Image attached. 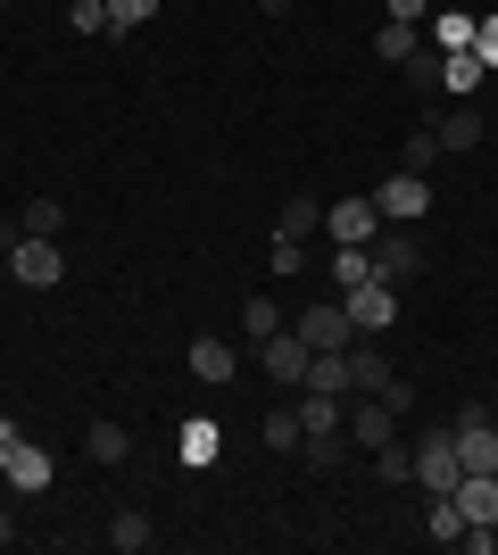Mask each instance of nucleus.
<instances>
[{
  "instance_id": "cd10ccee",
  "label": "nucleus",
  "mask_w": 498,
  "mask_h": 555,
  "mask_svg": "<svg viewBox=\"0 0 498 555\" xmlns=\"http://www.w3.org/2000/svg\"><path fill=\"white\" fill-rule=\"evenodd\" d=\"M374 473H382V481H416V448L382 440V448H374Z\"/></svg>"
},
{
  "instance_id": "6e6552de",
  "label": "nucleus",
  "mask_w": 498,
  "mask_h": 555,
  "mask_svg": "<svg viewBox=\"0 0 498 555\" xmlns=\"http://www.w3.org/2000/svg\"><path fill=\"white\" fill-rule=\"evenodd\" d=\"M291 332L308 340V357H316V348H349V340H357V324H349V307H341V299H316Z\"/></svg>"
},
{
  "instance_id": "bb28decb",
  "label": "nucleus",
  "mask_w": 498,
  "mask_h": 555,
  "mask_svg": "<svg viewBox=\"0 0 498 555\" xmlns=\"http://www.w3.org/2000/svg\"><path fill=\"white\" fill-rule=\"evenodd\" d=\"M407 92H424V100L440 92V50H432V42L416 50V59H407Z\"/></svg>"
},
{
  "instance_id": "f257e3e1",
  "label": "nucleus",
  "mask_w": 498,
  "mask_h": 555,
  "mask_svg": "<svg viewBox=\"0 0 498 555\" xmlns=\"http://www.w3.org/2000/svg\"><path fill=\"white\" fill-rule=\"evenodd\" d=\"M457 481H465V456H457V431L440 423V431L416 440V489H424V498H449Z\"/></svg>"
},
{
  "instance_id": "58836bf2",
  "label": "nucleus",
  "mask_w": 498,
  "mask_h": 555,
  "mask_svg": "<svg viewBox=\"0 0 498 555\" xmlns=\"http://www.w3.org/2000/svg\"><path fill=\"white\" fill-rule=\"evenodd\" d=\"M258 9H266V17H291V9H299V0H258Z\"/></svg>"
},
{
  "instance_id": "e433bc0d",
  "label": "nucleus",
  "mask_w": 498,
  "mask_h": 555,
  "mask_svg": "<svg viewBox=\"0 0 498 555\" xmlns=\"http://www.w3.org/2000/svg\"><path fill=\"white\" fill-rule=\"evenodd\" d=\"M17 241H25V224H17V216H0V257L17 249Z\"/></svg>"
},
{
  "instance_id": "f8f14e48",
  "label": "nucleus",
  "mask_w": 498,
  "mask_h": 555,
  "mask_svg": "<svg viewBox=\"0 0 498 555\" xmlns=\"http://www.w3.org/2000/svg\"><path fill=\"white\" fill-rule=\"evenodd\" d=\"M299 390H324V398H357V382H349V348H316L308 357V382Z\"/></svg>"
},
{
  "instance_id": "f03ea898",
  "label": "nucleus",
  "mask_w": 498,
  "mask_h": 555,
  "mask_svg": "<svg viewBox=\"0 0 498 555\" xmlns=\"http://www.w3.org/2000/svg\"><path fill=\"white\" fill-rule=\"evenodd\" d=\"M366 249H374V274L391 282V291L424 274V241H416V224H382L374 241H366Z\"/></svg>"
},
{
  "instance_id": "f704fd0d",
  "label": "nucleus",
  "mask_w": 498,
  "mask_h": 555,
  "mask_svg": "<svg viewBox=\"0 0 498 555\" xmlns=\"http://www.w3.org/2000/svg\"><path fill=\"white\" fill-rule=\"evenodd\" d=\"M382 17H399V25H424V17H432V0H382Z\"/></svg>"
},
{
  "instance_id": "9b49d317",
  "label": "nucleus",
  "mask_w": 498,
  "mask_h": 555,
  "mask_svg": "<svg viewBox=\"0 0 498 555\" xmlns=\"http://www.w3.org/2000/svg\"><path fill=\"white\" fill-rule=\"evenodd\" d=\"M183 357H191V382H208V390H216V382H233V365H241L233 340H216V332H200Z\"/></svg>"
},
{
  "instance_id": "9d476101",
  "label": "nucleus",
  "mask_w": 498,
  "mask_h": 555,
  "mask_svg": "<svg viewBox=\"0 0 498 555\" xmlns=\"http://www.w3.org/2000/svg\"><path fill=\"white\" fill-rule=\"evenodd\" d=\"M324 232H332V241H374V232H382V208H374V199H332V208H324Z\"/></svg>"
},
{
  "instance_id": "6ab92c4d",
  "label": "nucleus",
  "mask_w": 498,
  "mask_h": 555,
  "mask_svg": "<svg viewBox=\"0 0 498 555\" xmlns=\"http://www.w3.org/2000/svg\"><path fill=\"white\" fill-rule=\"evenodd\" d=\"M84 456L92 464H125L133 456V431H125V423H92V431H84Z\"/></svg>"
},
{
  "instance_id": "7c9ffc66",
  "label": "nucleus",
  "mask_w": 498,
  "mask_h": 555,
  "mask_svg": "<svg viewBox=\"0 0 498 555\" xmlns=\"http://www.w3.org/2000/svg\"><path fill=\"white\" fill-rule=\"evenodd\" d=\"M241 332H250V340L283 332V307H274V299H250V307H241Z\"/></svg>"
},
{
  "instance_id": "20e7f679",
  "label": "nucleus",
  "mask_w": 498,
  "mask_h": 555,
  "mask_svg": "<svg viewBox=\"0 0 498 555\" xmlns=\"http://www.w3.org/2000/svg\"><path fill=\"white\" fill-rule=\"evenodd\" d=\"M341 431H349V448L374 456L382 440H399V406H382V390H357V406L341 415Z\"/></svg>"
},
{
  "instance_id": "ddd939ff",
  "label": "nucleus",
  "mask_w": 498,
  "mask_h": 555,
  "mask_svg": "<svg viewBox=\"0 0 498 555\" xmlns=\"http://www.w3.org/2000/svg\"><path fill=\"white\" fill-rule=\"evenodd\" d=\"M9 489L42 498V489H50V448H34V440H17V448H9Z\"/></svg>"
},
{
  "instance_id": "39448f33",
  "label": "nucleus",
  "mask_w": 498,
  "mask_h": 555,
  "mask_svg": "<svg viewBox=\"0 0 498 555\" xmlns=\"http://www.w3.org/2000/svg\"><path fill=\"white\" fill-rule=\"evenodd\" d=\"M341 307H349V324L357 332H391L399 324V291H391V282H357V291H341Z\"/></svg>"
},
{
  "instance_id": "a211bd4d",
  "label": "nucleus",
  "mask_w": 498,
  "mask_h": 555,
  "mask_svg": "<svg viewBox=\"0 0 498 555\" xmlns=\"http://www.w3.org/2000/svg\"><path fill=\"white\" fill-rule=\"evenodd\" d=\"M424 42L449 59V50H474V9H440V17L424 25Z\"/></svg>"
},
{
  "instance_id": "2eb2a0df",
  "label": "nucleus",
  "mask_w": 498,
  "mask_h": 555,
  "mask_svg": "<svg viewBox=\"0 0 498 555\" xmlns=\"http://www.w3.org/2000/svg\"><path fill=\"white\" fill-rule=\"evenodd\" d=\"M324 274L341 282V291H357V282H374V249H366V241H332Z\"/></svg>"
},
{
  "instance_id": "4468645a",
  "label": "nucleus",
  "mask_w": 498,
  "mask_h": 555,
  "mask_svg": "<svg viewBox=\"0 0 498 555\" xmlns=\"http://www.w3.org/2000/svg\"><path fill=\"white\" fill-rule=\"evenodd\" d=\"M449 498H457V514H465V522H498V473H465Z\"/></svg>"
},
{
  "instance_id": "2f4dec72",
  "label": "nucleus",
  "mask_w": 498,
  "mask_h": 555,
  "mask_svg": "<svg viewBox=\"0 0 498 555\" xmlns=\"http://www.w3.org/2000/svg\"><path fill=\"white\" fill-rule=\"evenodd\" d=\"M183 464H216V423H183Z\"/></svg>"
},
{
  "instance_id": "5701e85b",
  "label": "nucleus",
  "mask_w": 498,
  "mask_h": 555,
  "mask_svg": "<svg viewBox=\"0 0 498 555\" xmlns=\"http://www.w3.org/2000/svg\"><path fill=\"white\" fill-rule=\"evenodd\" d=\"M150 539H158V531H150V514H133V506H125L117 522H108V547H117V555H142Z\"/></svg>"
},
{
  "instance_id": "7ed1b4c3",
  "label": "nucleus",
  "mask_w": 498,
  "mask_h": 555,
  "mask_svg": "<svg viewBox=\"0 0 498 555\" xmlns=\"http://www.w3.org/2000/svg\"><path fill=\"white\" fill-rule=\"evenodd\" d=\"M449 431H457V456H465V473H498V423L482 415V398H474V406H457Z\"/></svg>"
},
{
  "instance_id": "423d86ee",
  "label": "nucleus",
  "mask_w": 498,
  "mask_h": 555,
  "mask_svg": "<svg viewBox=\"0 0 498 555\" xmlns=\"http://www.w3.org/2000/svg\"><path fill=\"white\" fill-rule=\"evenodd\" d=\"M374 208H382V224H424V208H432V183L399 166V175H391V183L374 191Z\"/></svg>"
},
{
  "instance_id": "c756f323",
  "label": "nucleus",
  "mask_w": 498,
  "mask_h": 555,
  "mask_svg": "<svg viewBox=\"0 0 498 555\" xmlns=\"http://www.w3.org/2000/svg\"><path fill=\"white\" fill-rule=\"evenodd\" d=\"M150 17H158V0H108V34H133Z\"/></svg>"
},
{
  "instance_id": "b1692460",
  "label": "nucleus",
  "mask_w": 498,
  "mask_h": 555,
  "mask_svg": "<svg viewBox=\"0 0 498 555\" xmlns=\"http://www.w3.org/2000/svg\"><path fill=\"white\" fill-rule=\"evenodd\" d=\"M266 448H274V456L308 448V431H299V406H274V415H266Z\"/></svg>"
},
{
  "instance_id": "ea45409f",
  "label": "nucleus",
  "mask_w": 498,
  "mask_h": 555,
  "mask_svg": "<svg viewBox=\"0 0 498 555\" xmlns=\"http://www.w3.org/2000/svg\"><path fill=\"white\" fill-rule=\"evenodd\" d=\"M482 415H490V423H498V390H490V398H482Z\"/></svg>"
},
{
  "instance_id": "dca6fc26",
  "label": "nucleus",
  "mask_w": 498,
  "mask_h": 555,
  "mask_svg": "<svg viewBox=\"0 0 498 555\" xmlns=\"http://www.w3.org/2000/svg\"><path fill=\"white\" fill-rule=\"evenodd\" d=\"M432 133H440V150H482V133H490V125H482V108H474V100H457V108L440 116Z\"/></svg>"
},
{
  "instance_id": "412c9836",
  "label": "nucleus",
  "mask_w": 498,
  "mask_h": 555,
  "mask_svg": "<svg viewBox=\"0 0 498 555\" xmlns=\"http://www.w3.org/2000/svg\"><path fill=\"white\" fill-rule=\"evenodd\" d=\"M316 224H324V199H283V208H274V232H283V241H308Z\"/></svg>"
},
{
  "instance_id": "473e14b6",
  "label": "nucleus",
  "mask_w": 498,
  "mask_h": 555,
  "mask_svg": "<svg viewBox=\"0 0 498 555\" xmlns=\"http://www.w3.org/2000/svg\"><path fill=\"white\" fill-rule=\"evenodd\" d=\"M67 25H75V34H108V0H75Z\"/></svg>"
},
{
  "instance_id": "f3484780",
  "label": "nucleus",
  "mask_w": 498,
  "mask_h": 555,
  "mask_svg": "<svg viewBox=\"0 0 498 555\" xmlns=\"http://www.w3.org/2000/svg\"><path fill=\"white\" fill-rule=\"evenodd\" d=\"M424 50V25H399V17H382V34H374V59L382 67H407Z\"/></svg>"
},
{
  "instance_id": "a878e982",
  "label": "nucleus",
  "mask_w": 498,
  "mask_h": 555,
  "mask_svg": "<svg viewBox=\"0 0 498 555\" xmlns=\"http://www.w3.org/2000/svg\"><path fill=\"white\" fill-rule=\"evenodd\" d=\"M399 166H407V175H432V166H440V133H407L399 141Z\"/></svg>"
},
{
  "instance_id": "aec40b11",
  "label": "nucleus",
  "mask_w": 498,
  "mask_h": 555,
  "mask_svg": "<svg viewBox=\"0 0 498 555\" xmlns=\"http://www.w3.org/2000/svg\"><path fill=\"white\" fill-rule=\"evenodd\" d=\"M482 75H490V67H482L474 50H449V59H440V83H449L457 100H474V92H482Z\"/></svg>"
},
{
  "instance_id": "1a4fd4ad",
  "label": "nucleus",
  "mask_w": 498,
  "mask_h": 555,
  "mask_svg": "<svg viewBox=\"0 0 498 555\" xmlns=\"http://www.w3.org/2000/svg\"><path fill=\"white\" fill-rule=\"evenodd\" d=\"M9 274H17L25 291H50V282L67 274V266H59V241H34V232H25L17 249H9Z\"/></svg>"
},
{
  "instance_id": "393cba45",
  "label": "nucleus",
  "mask_w": 498,
  "mask_h": 555,
  "mask_svg": "<svg viewBox=\"0 0 498 555\" xmlns=\"http://www.w3.org/2000/svg\"><path fill=\"white\" fill-rule=\"evenodd\" d=\"M424 531L440 539V547H457V539H465V514H457V498H432V514H424Z\"/></svg>"
},
{
  "instance_id": "4c0bfd02",
  "label": "nucleus",
  "mask_w": 498,
  "mask_h": 555,
  "mask_svg": "<svg viewBox=\"0 0 498 555\" xmlns=\"http://www.w3.org/2000/svg\"><path fill=\"white\" fill-rule=\"evenodd\" d=\"M0 547H17V514L0 506Z\"/></svg>"
},
{
  "instance_id": "4be33fe9",
  "label": "nucleus",
  "mask_w": 498,
  "mask_h": 555,
  "mask_svg": "<svg viewBox=\"0 0 498 555\" xmlns=\"http://www.w3.org/2000/svg\"><path fill=\"white\" fill-rule=\"evenodd\" d=\"M17 224L34 232V241H59V232H67V199H25Z\"/></svg>"
},
{
  "instance_id": "0eeeda50",
  "label": "nucleus",
  "mask_w": 498,
  "mask_h": 555,
  "mask_svg": "<svg viewBox=\"0 0 498 555\" xmlns=\"http://www.w3.org/2000/svg\"><path fill=\"white\" fill-rule=\"evenodd\" d=\"M258 365H266V382L299 390V382H308V340H299V332H266V340H258Z\"/></svg>"
},
{
  "instance_id": "72a5a7b5",
  "label": "nucleus",
  "mask_w": 498,
  "mask_h": 555,
  "mask_svg": "<svg viewBox=\"0 0 498 555\" xmlns=\"http://www.w3.org/2000/svg\"><path fill=\"white\" fill-rule=\"evenodd\" d=\"M474 59H482V67H498V17H474Z\"/></svg>"
},
{
  "instance_id": "c9c22d12",
  "label": "nucleus",
  "mask_w": 498,
  "mask_h": 555,
  "mask_svg": "<svg viewBox=\"0 0 498 555\" xmlns=\"http://www.w3.org/2000/svg\"><path fill=\"white\" fill-rule=\"evenodd\" d=\"M25 440V423H9V415H0V481H9V448H17Z\"/></svg>"
},
{
  "instance_id": "c85d7f7f",
  "label": "nucleus",
  "mask_w": 498,
  "mask_h": 555,
  "mask_svg": "<svg viewBox=\"0 0 498 555\" xmlns=\"http://www.w3.org/2000/svg\"><path fill=\"white\" fill-rule=\"evenodd\" d=\"M266 266H274V274H308V241H283V232H274V241H266Z\"/></svg>"
}]
</instances>
